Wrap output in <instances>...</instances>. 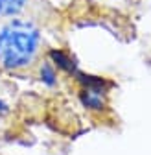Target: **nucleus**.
I'll return each mask as SVG.
<instances>
[{
  "instance_id": "nucleus-1",
  "label": "nucleus",
  "mask_w": 151,
  "mask_h": 155,
  "mask_svg": "<svg viewBox=\"0 0 151 155\" xmlns=\"http://www.w3.org/2000/svg\"><path fill=\"white\" fill-rule=\"evenodd\" d=\"M43 28L31 22H8L0 26V68L6 76L30 80L39 78L52 61Z\"/></svg>"
},
{
  "instance_id": "nucleus-2",
  "label": "nucleus",
  "mask_w": 151,
  "mask_h": 155,
  "mask_svg": "<svg viewBox=\"0 0 151 155\" xmlns=\"http://www.w3.org/2000/svg\"><path fill=\"white\" fill-rule=\"evenodd\" d=\"M55 18L50 0H0V26L8 22H31L43 30Z\"/></svg>"
},
{
  "instance_id": "nucleus-3",
  "label": "nucleus",
  "mask_w": 151,
  "mask_h": 155,
  "mask_svg": "<svg viewBox=\"0 0 151 155\" xmlns=\"http://www.w3.org/2000/svg\"><path fill=\"white\" fill-rule=\"evenodd\" d=\"M13 96H15V85L11 78L6 76L0 68V124H4L13 113Z\"/></svg>"
}]
</instances>
